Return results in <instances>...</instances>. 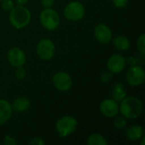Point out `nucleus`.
Instances as JSON below:
<instances>
[{
    "instance_id": "nucleus-16",
    "label": "nucleus",
    "mask_w": 145,
    "mask_h": 145,
    "mask_svg": "<svg viewBox=\"0 0 145 145\" xmlns=\"http://www.w3.org/2000/svg\"><path fill=\"white\" fill-rule=\"evenodd\" d=\"M111 96L114 100L116 102L121 101L127 97V92L125 89V87L121 82H116L113 86L112 91H111Z\"/></svg>"
},
{
    "instance_id": "nucleus-22",
    "label": "nucleus",
    "mask_w": 145,
    "mask_h": 145,
    "mask_svg": "<svg viewBox=\"0 0 145 145\" xmlns=\"http://www.w3.org/2000/svg\"><path fill=\"white\" fill-rule=\"evenodd\" d=\"M17 70L15 71V76L17 79L19 80H23L25 76H26V72H25V70L22 67V66H20V67H16Z\"/></svg>"
},
{
    "instance_id": "nucleus-6",
    "label": "nucleus",
    "mask_w": 145,
    "mask_h": 145,
    "mask_svg": "<svg viewBox=\"0 0 145 145\" xmlns=\"http://www.w3.org/2000/svg\"><path fill=\"white\" fill-rule=\"evenodd\" d=\"M37 54L43 60L51 59L55 54V45L50 39H42L37 45Z\"/></svg>"
},
{
    "instance_id": "nucleus-3",
    "label": "nucleus",
    "mask_w": 145,
    "mask_h": 145,
    "mask_svg": "<svg viewBox=\"0 0 145 145\" xmlns=\"http://www.w3.org/2000/svg\"><path fill=\"white\" fill-rule=\"evenodd\" d=\"M39 20L41 25L48 31L57 29L60 23V19L58 13L50 8H45V9L41 12Z\"/></svg>"
},
{
    "instance_id": "nucleus-25",
    "label": "nucleus",
    "mask_w": 145,
    "mask_h": 145,
    "mask_svg": "<svg viewBox=\"0 0 145 145\" xmlns=\"http://www.w3.org/2000/svg\"><path fill=\"white\" fill-rule=\"evenodd\" d=\"M112 2L116 8H123L127 4L128 0H112Z\"/></svg>"
},
{
    "instance_id": "nucleus-27",
    "label": "nucleus",
    "mask_w": 145,
    "mask_h": 145,
    "mask_svg": "<svg viewBox=\"0 0 145 145\" xmlns=\"http://www.w3.org/2000/svg\"><path fill=\"white\" fill-rule=\"evenodd\" d=\"M41 3L44 8H51L54 3V0H41Z\"/></svg>"
},
{
    "instance_id": "nucleus-18",
    "label": "nucleus",
    "mask_w": 145,
    "mask_h": 145,
    "mask_svg": "<svg viewBox=\"0 0 145 145\" xmlns=\"http://www.w3.org/2000/svg\"><path fill=\"white\" fill-rule=\"evenodd\" d=\"M87 144L88 145H107L108 142L106 141L105 138L101 134L94 133L88 137Z\"/></svg>"
},
{
    "instance_id": "nucleus-5",
    "label": "nucleus",
    "mask_w": 145,
    "mask_h": 145,
    "mask_svg": "<svg viewBox=\"0 0 145 145\" xmlns=\"http://www.w3.org/2000/svg\"><path fill=\"white\" fill-rule=\"evenodd\" d=\"M85 8L82 3L77 1L69 3L64 9V16L71 21H77L83 18Z\"/></svg>"
},
{
    "instance_id": "nucleus-7",
    "label": "nucleus",
    "mask_w": 145,
    "mask_h": 145,
    "mask_svg": "<svg viewBox=\"0 0 145 145\" xmlns=\"http://www.w3.org/2000/svg\"><path fill=\"white\" fill-rule=\"evenodd\" d=\"M145 80V73L144 68L141 65H136L131 66L127 73V82L133 87L140 86Z\"/></svg>"
},
{
    "instance_id": "nucleus-9",
    "label": "nucleus",
    "mask_w": 145,
    "mask_h": 145,
    "mask_svg": "<svg viewBox=\"0 0 145 145\" xmlns=\"http://www.w3.org/2000/svg\"><path fill=\"white\" fill-rule=\"evenodd\" d=\"M7 58L9 64L14 67L23 66L26 60V57L24 51L17 47H14L8 50Z\"/></svg>"
},
{
    "instance_id": "nucleus-10",
    "label": "nucleus",
    "mask_w": 145,
    "mask_h": 145,
    "mask_svg": "<svg viewBox=\"0 0 145 145\" xmlns=\"http://www.w3.org/2000/svg\"><path fill=\"white\" fill-rule=\"evenodd\" d=\"M126 59L121 54H113L110 57L107 62V68L109 71L114 74H119L122 72L126 67Z\"/></svg>"
},
{
    "instance_id": "nucleus-21",
    "label": "nucleus",
    "mask_w": 145,
    "mask_h": 145,
    "mask_svg": "<svg viewBox=\"0 0 145 145\" xmlns=\"http://www.w3.org/2000/svg\"><path fill=\"white\" fill-rule=\"evenodd\" d=\"M1 1H2L1 6L4 11L10 12L14 8V2L12 0H1Z\"/></svg>"
},
{
    "instance_id": "nucleus-26",
    "label": "nucleus",
    "mask_w": 145,
    "mask_h": 145,
    "mask_svg": "<svg viewBox=\"0 0 145 145\" xmlns=\"http://www.w3.org/2000/svg\"><path fill=\"white\" fill-rule=\"evenodd\" d=\"M29 144H37V145H43L45 144V141L42 138H34L32 140L29 142Z\"/></svg>"
},
{
    "instance_id": "nucleus-28",
    "label": "nucleus",
    "mask_w": 145,
    "mask_h": 145,
    "mask_svg": "<svg viewBox=\"0 0 145 145\" xmlns=\"http://www.w3.org/2000/svg\"><path fill=\"white\" fill-rule=\"evenodd\" d=\"M126 62H127L130 66H133V65H138V59H137L135 57H133V56L129 57V58H128V59H127V60H126Z\"/></svg>"
},
{
    "instance_id": "nucleus-11",
    "label": "nucleus",
    "mask_w": 145,
    "mask_h": 145,
    "mask_svg": "<svg viewBox=\"0 0 145 145\" xmlns=\"http://www.w3.org/2000/svg\"><path fill=\"white\" fill-rule=\"evenodd\" d=\"M94 37L98 42L102 44H106L111 41L112 31L109 26L105 24H99L94 28Z\"/></svg>"
},
{
    "instance_id": "nucleus-4",
    "label": "nucleus",
    "mask_w": 145,
    "mask_h": 145,
    "mask_svg": "<svg viewBox=\"0 0 145 145\" xmlns=\"http://www.w3.org/2000/svg\"><path fill=\"white\" fill-rule=\"evenodd\" d=\"M77 127V121L71 116H65L59 118L56 123V130L59 137L65 138L73 133Z\"/></svg>"
},
{
    "instance_id": "nucleus-29",
    "label": "nucleus",
    "mask_w": 145,
    "mask_h": 145,
    "mask_svg": "<svg viewBox=\"0 0 145 145\" xmlns=\"http://www.w3.org/2000/svg\"><path fill=\"white\" fill-rule=\"evenodd\" d=\"M29 0H14V2L16 3H18V5H24L26 3H28Z\"/></svg>"
},
{
    "instance_id": "nucleus-17",
    "label": "nucleus",
    "mask_w": 145,
    "mask_h": 145,
    "mask_svg": "<svg viewBox=\"0 0 145 145\" xmlns=\"http://www.w3.org/2000/svg\"><path fill=\"white\" fill-rule=\"evenodd\" d=\"M115 48L120 51H126L130 48V41L125 36H117L113 39Z\"/></svg>"
},
{
    "instance_id": "nucleus-2",
    "label": "nucleus",
    "mask_w": 145,
    "mask_h": 145,
    "mask_svg": "<svg viewBox=\"0 0 145 145\" xmlns=\"http://www.w3.org/2000/svg\"><path fill=\"white\" fill-rule=\"evenodd\" d=\"M31 19V14L29 9L24 5L14 6L10 11L9 21L16 29H21L28 25Z\"/></svg>"
},
{
    "instance_id": "nucleus-1",
    "label": "nucleus",
    "mask_w": 145,
    "mask_h": 145,
    "mask_svg": "<svg viewBox=\"0 0 145 145\" xmlns=\"http://www.w3.org/2000/svg\"><path fill=\"white\" fill-rule=\"evenodd\" d=\"M119 111L127 119L138 118L143 111V103L136 97H128L121 100L119 106Z\"/></svg>"
},
{
    "instance_id": "nucleus-20",
    "label": "nucleus",
    "mask_w": 145,
    "mask_h": 145,
    "mask_svg": "<svg viewBox=\"0 0 145 145\" xmlns=\"http://www.w3.org/2000/svg\"><path fill=\"white\" fill-rule=\"evenodd\" d=\"M126 125H127V121L124 116L116 117L114 121V127L116 129H122L126 127Z\"/></svg>"
},
{
    "instance_id": "nucleus-30",
    "label": "nucleus",
    "mask_w": 145,
    "mask_h": 145,
    "mask_svg": "<svg viewBox=\"0 0 145 145\" xmlns=\"http://www.w3.org/2000/svg\"><path fill=\"white\" fill-rule=\"evenodd\" d=\"M142 138V142H141V145H144V140H145V138L144 137H142L141 138Z\"/></svg>"
},
{
    "instance_id": "nucleus-12",
    "label": "nucleus",
    "mask_w": 145,
    "mask_h": 145,
    "mask_svg": "<svg viewBox=\"0 0 145 145\" xmlns=\"http://www.w3.org/2000/svg\"><path fill=\"white\" fill-rule=\"evenodd\" d=\"M100 111L106 117H114L119 112V105L113 99H107L100 104Z\"/></svg>"
},
{
    "instance_id": "nucleus-19",
    "label": "nucleus",
    "mask_w": 145,
    "mask_h": 145,
    "mask_svg": "<svg viewBox=\"0 0 145 145\" xmlns=\"http://www.w3.org/2000/svg\"><path fill=\"white\" fill-rule=\"evenodd\" d=\"M137 48L138 49V51L140 52L142 56H144L145 54V35L142 34L138 41H137Z\"/></svg>"
},
{
    "instance_id": "nucleus-8",
    "label": "nucleus",
    "mask_w": 145,
    "mask_h": 145,
    "mask_svg": "<svg viewBox=\"0 0 145 145\" xmlns=\"http://www.w3.org/2000/svg\"><path fill=\"white\" fill-rule=\"evenodd\" d=\"M53 84L59 91H67L72 85V79L68 73L59 71L53 76Z\"/></svg>"
},
{
    "instance_id": "nucleus-24",
    "label": "nucleus",
    "mask_w": 145,
    "mask_h": 145,
    "mask_svg": "<svg viewBox=\"0 0 145 145\" xmlns=\"http://www.w3.org/2000/svg\"><path fill=\"white\" fill-rule=\"evenodd\" d=\"M3 144L5 145H14L17 144V141L15 140L14 138H13V137H11L9 135H6L4 137Z\"/></svg>"
},
{
    "instance_id": "nucleus-14",
    "label": "nucleus",
    "mask_w": 145,
    "mask_h": 145,
    "mask_svg": "<svg viewBox=\"0 0 145 145\" xmlns=\"http://www.w3.org/2000/svg\"><path fill=\"white\" fill-rule=\"evenodd\" d=\"M30 101L25 97H19L15 99L11 105L12 110L14 111H16L18 113H23L25 112L30 108Z\"/></svg>"
},
{
    "instance_id": "nucleus-31",
    "label": "nucleus",
    "mask_w": 145,
    "mask_h": 145,
    "mask_svg": "<svg viewBox=\"0 0 145 145\" xmlns=\"http://www.w3.org/2000/svg\"><path fill=\"white\" fill-rule=\"evenodd\" d=\"M0 1H1V0H0Z\"/></svg>"
},
{
    "instance_id": "nucleus-13",
    "label": "nucleus",
    "mask_w": 145,
    "mask_h": 145,
    "mask_svg": "<svg viewBox=\"0 0 145 145\" xmlns=\"http://www.w3.org/2000/svg\"><path fill=\"white\" fill-rule=\"evenodd\" d=\"M12 106L5 99H0V125L7 122L12 116Z\"/></svg>"
},
{
    "instance_id": "nucleus-23",
    "label": "nucleus",
    "mask_w": 145,
    "mask_h": 145,
    "mask_svg": "<svg viewBox=\"0 0 145 145\" xmlns=\"http://www.w3.org/2000/svg\"><path fill=\"white\" fill-rule=\"evenodd\" d=\"M100 79L103 83H107L112 79V73L110 71H105L102 73Z\"/></svg>"
},
{
    "instance_id": "nucleus-15",
    "label": "nucleus",
    "mask_w": 145,
    "mask_h": 145,
    "mask_svg": "<svg viewBox=\"0 0 145 145\" xmlns=\"http://www.w3.org/2000/svg\"><path fill=\"white\" fill-rule=\"evenodd\" d=\"M127 138L131 141H137L141 139L144 136V129L141 126L133 125L129 127L126 132Z\"/></svg>"
}]
</instances>
